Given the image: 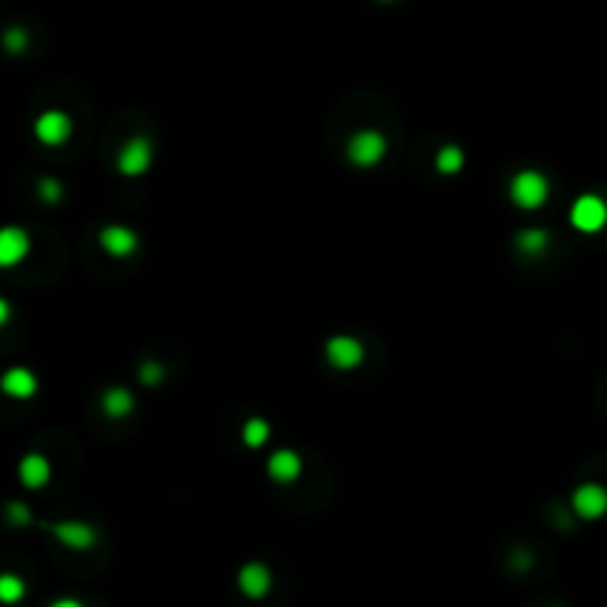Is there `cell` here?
Returning a JSON list of instances; mask_svg holds the SVG:
<instances>
[{
    "label": "cell",
    "instance_id": "6da1fadb",
    "mask_svg": "<svg viewBox=\"0 0 607 607\" xmlns=\"http://www.w3.org/2000/svg\"><path fill=\"white\" fill-rule=\"evenodd\" d=\"M344 154H347V160L355 166V170H374V166H379V163L386 160L388 139H386L383 130L362 128V130H355V134L347 139V149H344Z\"/></svg>",
    "mask_w": 607,
    "mask_h": 607
},
{
    "label": "cell",
    "instance_id": "7a4b0ae2",
    "mask_svg": "<svg viewBox=\"0 0 607 607\" xmlns=\"http://www.w3.org/2000/svg\"><path fill=\"white\" fill-rule=\"evenodd\" d=\"M551 196V184L540 170H521L509 181V201L521 211H540Z\"/></svg>",
    "mask_w": 607,
    "mask_h": 607
},
{
    "label": "cell",
    "instance_id": "3957f363",
    "mask_svg": "<svg viewBox=\"0 0 607 607\" xmlns=\"http://www.w3.org/2000/svg\"><path fill=\"white\" fill-rule=\"evenodd\" d=\"M569 222L572 229L584 231V234H596L607 225V201L596 193H584L575 199L572 211H569Z\"/></svg>",
    "mask_w": 607,
    "mask_h": 607
},
{
    "label": "cell",
    "instance_id": "277c9868",
    "mask_svg": "<svg viewBox=\"0 0 607 607\" xmlns=\"http://www.w3.org/2000/svg\"><path fill=\"white\" fill-rule=\"evenodd\" d=\"M71 130H75V122H71V116L63 110H45L42 116H36L33 122V137L47 149L66 146L71 139Z\"/></svg>",
    "mask_w": 607,
    "mask_h": 607
},
{
    "label": "cell",
    "instance_id": "5b68a950",
    "mask_svg": "<svg viewBox=\"0 0 607 607\" xmlns=\"http://www.w3.org/2000/svg\"><path fill=\"white\" fill-rule=\"evenodd\" d=\"M154 160V146L149 137H130L122 149H118V158H116V166L118 172L128 175V178H137L142 172H149V166Z\"/></svg>",
    "mask_w": 607,
    "mask_h": 607
},
{
    "label": "cell",
    "instance_id": "8992f818",
    "mask_svg": "<svg viewBox=\"0 0 607 607\" xmlns=\"http://www.w3.org/2000/svg\"><path fill=\"white\" fill-rule=\"evenodd\" d=\"M326 362L335 367V371H355L365 362V344L353 335H332L326 341Z\"/></svg>",
    "mask_w": 607,
    "mask_h": 607
},
{
    "label": "cell",
    "instance_id": "52a82bcc",
    "mask_svg": "<svg viewBox=\"0 0 607 607\" xmlns=\"http://www.w3.org/2000/svg\"><path fill=\"white\" fill-rule=\"evenodd\" d=\"M572 509L578 519L596 521L607 516V489L602 483H581L572 492Z\"/></svg>",
    "mask_w": 607,
    "mask_h": 607
},
{
    "label": "cell",
    "instance_id": "ba28073f",
    "mask_svg": "<svg viewBox=\"0 0 607 607\" xmlns=\"http://www.w3.org/2000/svg\"><path fill=\"white\" fill-rule=\"evenodd\" d=\"M30 234L21 225H4L0 229V270L18 267L24 258L30 255Z\"/></svg>",
    "mask_w": 607,
    "mask_h": 607
},
{
    "label": "cell",
    "instance_id": "9c48e42d",
    "mask_svg": "<svg viewBox=\"0 0 607 607\" xmlns=\"http://www.w3.org/2000/svg\"><path fill=\"white\" fill-rule=\"evenodd\" d=\"M98 243H101V249H104V252L110 255V258H130V255L137 252L139 237H137L134 229H130V225L110 222V225H104V229H101Z\"/></svg>",
    "mask_w": 607,
    "mask_h": 607
},
{
    "label": "cell",
    "instance_id": "30bf717a",
    "mask_svg": "<svg viewBox=\"0 0 607 607\" xmlns=\"http://www.w3.org/2000/svg\"><path fill=\"white\" fill-rule=\"evenodd\" d=\"M45 528L51 530V537L59 545H66L71 551H87L98 542V533H95V528H89L87 521H57V525H45Z\"/></svg>",
    "mask_w": 607,
    "mask_h": 607
},
{
    "label": "cell",
    "instance_id": "8fae6325",
    "mask_svg": "<svg viewBox=\"0 0 607 607\" xmlns=\"http://www.w3.org/2000/svg\"><path fill=\"white\" fill-rule=\"evenodd\" d=\"M0 391L12 400H33L36 391H39V379H36V374L30 371V367L15 365L0 376Z\"/></svg>",
    "mask_w": 607,
    "mask_h": 607
},
{
    "label": "cell",
    "instance_id": "7c38bea8",
    "mask_svg": "<svg viewBox=\"0 0 607 607\" xmlns=\"http://www.w3.org/2000/svg\"><path fill=\"white\" fill-rule=\"evenodd\" d=\"M270 587H273V575L264 563L252 561L241 566V572H237V590H241L246 599H264Z\"/></svg>",
    "mask_w": 607,
    "mask_h": 607
},
{
    "label": "cell",
    "instance_id": "4fadbf2b",
    "mask_svg": "<svg viewBox=\"0 0 607 607\" xmlns=\"http://www.w3.org/2000/svg\"><path fill=\"white\" fill-rule=\"evenodd\" d=\"M18 480L24 489H42V486L51 483V459L45 454H24L18 462Z\"/></svg>",
    "mask_w": 607,
    "mask_h": 607
},
{
    "label": "cell",
    "instance_id": "5bb4252c",
    "mask_svg": "<svg viewBox=\"0 0 607 607\" xmlns=\"http://www.w3.org/2000/svg\"><path fill=\"white\" fill-rule=\"evenodd\" d=\"M267 474L276 483H293L296 478L303 474V459L293 454V450H276L270 459H267Z\"/></svg>",
    "mask_w": 607,
    "mask_h": 607
},
{
    "label": "cell",
    "instance_id": "9a60e30c",
    "mask_svg": "<svg viewBox=\"0 0 607 607\" xmlns=\"http://www.w3.org/2000/svg\"><path fill=\"white\" fill-rule=\"evenodd\" d=\"M134 406H137V400L125 386H113L101 395V409L107 418H125V415L134 412Z\"/></svg>",
    "mask_w": 607,
    "mask_h": 607
},
{
    "label": "cell",
    "instance_id": "2e32d148",
    "mask_svg": "<svg viewBox=\"0 0 607 607\" xmlns=\"http://www.w3.org/2000/svg\"><path fill=\"white\" fill-rule=\"evenodd\" d=\"M549 243H551V237L545 229H525L516 237V249L525 258H540L545 249H549Z\"/></svg>",
    "mask_w": 607,
    "mask_h": 607
},
{
    "label": "cell",
    "instance_id": "e0dca14e",
    "mask_svg": "<svg viewBox=\"0 0 607 607\" xmlns=\"http://www.w3.org/2000/svg\"><path fill=\"white\" fill-rule=\"evenodd\" d=\"M462 166H466V151L454 146V142L436 151V170L442 175H457V172H462Z\"/></svg>",
    "mask_w": 607,
    "mask_h": 607
},
{
    "label": "cell",
    "instance_id": "ac0fdd59",
    "mask_svg": "<svg viewBox=\"0 0 607 607\" xmlns=\"http://www.w3.org/2000/svg\"><path fill=\"white\" fill-rule=\"evenodd\" d=\"M24 592H27L24 578H18L15 572H0V602L15 604V602L24 599Z\"/></svg>",
    "mask_w": 607,
    "mask_h": 607
},
{
    "label": "cell",
    "instance_id": "d6986e66",
    "mask_svg": "<svg viewBox=\"0 0 607 607\" xmlns=\"http://www.w3.org/2000/svg\"><path fill=\"white\" fill-rule=\"evenodd\" d=\"M0 45H4L6 54L18 57V54H24L30 47V33L24 30V27H18V24H12V27H6L4 36H0Z\"/></svg>",
    "mask_w": 607,
    "mask_h": 607
},
{
    "label": "cell",
    "instance_id": "ffe728a7",
    "mask_svg": "<svg viewBox=\"0 0 607 607\" xmlns=\"http://www.w3.org/2000/svg\"><path fill=\"white\" fill-rule=\"evenodd\" d=\"M36 193H39V199L45 201V205H51V208H57L59 201H63V181L59 178H54V175H42L39 181H36Z\"/></svg>",
    "mask_w": 607,
    "mask_h": 607
},
{
    "label": "cell",
    "instance_id": "44dd1931",
    "mask_svg": "<svg viewBox=\"0 0 607 607\" xmlns=\"http://www.w3.org/2000/svg\"><path fill=\"white\" fill-rule=\"evenodd\" d=\"M270 442V424L264 418H249L243 424V445L246 448H261Z\"/></svg>",
    "mask_w": 607,
    "mask_h": 607
},
{
    "label": "cell",
    "instance_id": "7402d4cb",
    "mask_svg": "<svg viewBox=\"0 0 607 607\" xmlns=\"http://www.w3.org/2000/svg\"><path fill=\"white\" fill-rule=\"evenodd\" d=\"M4 516H6V521L12 528H30L33 525V513L24 501H9L4 507Z\"/></svg>",
    "mask_w": 607,
    "mask_h": 607
},
{
    "label": "cell",
    "instance_id": "603a6c76",
    "mask_svg": "<svg viewBox=\"0 0 607 607\" xmlns=\"http://www.w3.org/2000/svg\"><path fill=\"white\" fill-rule=\"evenodd\" d=\"M166 379V371L160 362H142L139 365V383L142 386H160Z\"/></svg>",
    "mask_w": 607,
    "mask_h": 607
},
{
    "label": "cell",
    "instance_id": "cb8c5ba5",
    "mask_svg": "<svg viewBox=\"0 0 607 607\" xmlns=\"http://www.w3.org/2000/svg\"><path fill=\"white\" fill-rule=\"evenodd\" d=\"M9 317H12V305H9L6 296H0V329L9 324Z\"/></svg>",
    "mask_w": 607,
    "mask_h": 607
},
{
    "label": "cell",
    "instance_id": "d4e9b609",
    "mask_svg": "<svg viewBox=\"0 0 607 607\" xmlns=\"http://www.w3.org/2000/svg\"><path fill=\"white\" fill-rule=\"evenodd\" d=\"M54 607H80V602H75V599H59V602H54Z\"/></svg>",
    "mask_w": 607,
    "mask_h": 607
},
{
    "label": "cell",
    "instance_id": "484cf974",
    "mask_svg": "<svg viewBox=\"0 0 607 607\" xmlns=\"http://www.w3.org/2000/svg\"><path fill=\"white\" fill-rule=\"evenodd\" d=\"M379 4H391V0H379Z\"/></svg>",
    "mask_w": 607,
    "mask_h": 607
}]
</instances>
